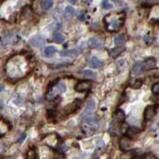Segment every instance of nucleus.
<instances>
[{
    "instance_id": "19",
    "label": "nucleus",
    "mask_w": 159,
    "mask_h": 159,
    "mask_svg": "<svg viewBox=\"0 0 159 159\" xmlns=\"http://www.w3.org/2000/svg\"><path fill=\"white\" fill-rule=\"evenodd\" d=\"M56 53V48L53 46H48L44 50V54H45L47 57H52V55H54Z\"/></svg>"
},
{
    "instance_id": "26",
    "label": "nucleus",
    "mask_w": 159,
    "mask_h": 159,
    "mask_svg": "<svg viewBox=\"0 0 159 159\" xmlns=\"http://www.w3.org/2000/svg\"><path fill=\"white\" fill-rule=\"evenodd\" d=\"M142 81L141 80H139V79H137V80H134L133 81V83H131V85H130V87H132V89H140L141 87V86H142Z\"/></svg>"
},
{
    "instance_id": "20",
    "label": "nucleus",
    "mask_w": 159,
    "mask_h": 159,
    "mask_svg": "<svg viewBox=\"0 0 159 159\" xmlns=\"http://www.w3.org/2000/svg\"><path fill=\"white\" fill-rule=\"evenodd\" d=\"M76 11H75V8L72 7V6H67L66 9H65V15L67 18H72L73 16L75 15Z\"/></svg>"
},
{
    "instance_id": "27",
    "label": "nucleus",
    "mask_w": 159,
    "mask_h": 159,
    "mask_svg": "<svg viewBox=\"0 0 159 159\" xmlns=\"http://www.w3.org/2000/svg\"><path fill=\"white\" fill-rule=\"evenodd\" d=\"M143 40H144V42L147 44V45H151V44L153 43L154 38L152 37V36H150V35H146V36H144Z\"/></svg>"
},
{
    "instance_id": "31",
    "label": "nucleus",
    "mask_w": 159,
    "mask_h": 159,
    "mask_svg": "<svg viewBox=\"0 0 159 159\" xmlns=\"http://www.w3.org/2000/svg\"><path fill=\"white\" fill-rule=\"evenodd\" d=\"M79 19H80V20H83V19H85V13H83H83H82L81 15L79 16Z\"/></svg>"
},
{
    "instance_id": "15",
    "label": "nucleus",
    "mask_w": 159,
    "mask_h": 159,
    "mask_svg": "<svg viewBox=\"0 0 159 159\" xmlns=\"http://www.w3.org/2000/svg\"><path fill=\"white\" fill-rule=\"evenodd\" d=\"M141 72H143V67H142V63H136L135 65L133 66V69H132V74L134 76H138L141 74Z\"/></svg>"
},
{
    "instance_id": "25",
    "label": "nucleus",
    "mask_w": 159,
    "mask_h": 159,
    "mask_svg": "<svg viewBox=\"0 0 159 159\" xmlns=\"http://www.w3.org/2000/svg\"><path fill=\"white\" fill-rule=\"evenodd\" d=\"M135 150H131V151H127V152H124L120 157H118V159H133V153Z\"/></svg>"
},
{
    "instance_id": "12",
    "label": "nucleus",
    "mask_w": 159,
    "mask_h": 159,
    "mask_svg": "<svg viewBox=\"0 0 159 159\" xmlns=\"http://www.w3.org/2000/svg\"><path fill=\"white\" fill-rule=\"evenodd\" d=\"M114 44L116 46H122L123 44H124L126 42L127 40V37L126 35H123V34H120V35H117L114 37Z\"/></svg>"
},
{
    "instance_id": "2",
    "label": "nucleus",
    "mask_w": 159,
    "mask_h": 159,
    "mask_svg": "<svg viewBox=\"0 0 159 159\" xmlns=\"http://www.w3.org/2000/svg\"><path fill=\"white\" fill-rule=\"evenodd\" d=\"M94 109H95V102H94V99H91V101H89V102H87L86 109L83 113V118H86V119L91 118Z\"/></svg>"
},
{
    "instance_id": "21",
    "label": "nucleus",
    "mask_w": 159,
    "mask_h": 159,
    "mask_svg": "<svg viewBox=\"0 0 159 159\" xmlns=\"http://www.w3.org/2000/svg\"><path fill=\"white\" fill-rule=\"evenodd\" d=\"M53 39L57 44H62L64 41H65V36L61 33H56L53 36Z\"/></svg>"
},
{
    "instance_id": "3",
    "label": "nucleus",
    "mask_w": 159,
    "mask_h": 159,
    "mask_svg": "<svg viewBox=\"0 0 159 159\" xmlns=\"http://www.w3.org/2000/svg\"><path fill=\"white\" fill-rule=\"evenodd\" d=\"M121 23H122V21H120L118 18H115V19L113 18L109 22H106V28L109 31H116L121 27V25H122Z\"/></svg>"
},
{
    "instance_id": "23",
    "label": "nucleus",
    "mask_w": 159,
    "mask_h": 159,
    "mask_svg": "<svg viewBox=\"0 0 159 159\" xmlns=\"http://www.w3.org/2000/svg\"><path fill=\"white\" fill-rule=\"evenodd\" d=\"M36 156H37V154H36V150L35 148H29L26 153V159H36Z\"/></svg>"
},
{
    "instance_id": "13",
    "label": "nucleus",
    "mask_w": 159,
    "mask_h": 159,
    "mask_svg": "<svg viewBox=\"0 0 159 159\" xmlns=\"http://www.w3.org/2000/svg\"><path fill=\"white\" fill-rule=\"evenodd\" d=\"M114 119H115V121L118 123L123 122L125 119V113H123L121 109H117L114 113Z\"/></svg>"
},
{
    "instance_id": "10",
    "label": "nucleus",
    "mask_w": 159,
    "mask_h": 159,
    "mask_svg": "<svg viewBox=\"0 0 159 159\" xmlns=\"http://www.w3.org/2000/svg\"><path fill=\"white\" fill-rule=\"evenodd\" d=\"M105 141H103V140H99L98 143V145H97V147H95V151H94V153L93 155V157H98L99 155L102 154L103 149H105Z\"/></svg>"
},
{
    "instance_id": "11",
    "label": "nucleus",
    "mask_w": 159,
    "mask_h": 159,
    "mask_svg": "<svg viewBox=\"0 0 159 159\" xmlns=\"http://www.w3.org/2000/svg\"><path fill=\"white\" fill-rule=\"evenodd\" d=\"M45 43V39H44L42 36H36L33 39H31L30 44L33 45L35 47H39V46H42L43 44Z\"/></svg>"
},
{
    "instance_id": "14",
    "label": "nucleus",
    "mask_w": 159,
    "mask_h": 159,
    "mask_svg": "<svg viewBox=\"0 0 159 159\" xmlns=\"http://www.w3.org/2000/svg\"><path fill=\"white\" fill-rule=\"evenodd\" d=\"M124 51V47H119V48H114V49L110 50L109 51V54H110V57L113 58H116L120 55L122 52Z\"/></svg>"
},
{
    "instance_id": "29",
    "label": "nucleus",
    "mask_w": 159,
    "mask_h": 159,
    "mask_svg": "<svg viewBox=\"0 0 159 159\" xmlns=\"http://www.w3.org/2000/svg\"><path fill=\"white\" fill-rule=\"evenodd\" d=\"M152 93L153 94H158L159 93V83L153 85V87H152Z\"/></svg>"
},
{
    "instance_id": "32",
    "label": "nucleus",
    "mask_w": 159,
    "mask_h": 159,
    "mask_svg": "<svg viewBox=\"0 0 159 159\" xmlns=\"http://www.w3.org/2000/svg\"><path fill=\"white\" fill-rule=\"evenodd\" d=\"M133 159H145V155H140V156L134 157Z\"/></svg>"
},
{
    "instance_id": "9",
    "label": "nucleus",
    "mask_w": 159,
    "mask_h": 159,
    "mask_svg": "<svg viewBox=\"0 0 159 159\" xmlns=\"http://www.w3.org/2000/svg\"><path fill=\"white\" fill-rule=\"evenodd\" d=\"M89 65L91 68H94V69H99V68H102L103 63L102 61H101L99 59H98L97 57H93L89 62Z\"/></svg>"
},
{
    "instance_id": "16",
    "label": "nucleus",
    "mask_w": 159,
    "mask_h": 159,
    "mask_svg": "<svg viewBox=\"0 0 159 159\" xmlns=\"http://www.w3.org/2000/svg\"><path fill=\"white\" fill-rule=\"evenodd\" d=\"M139 131L140 130H139L137 127H134V126L129 127V128L127 129V132H126L127 137H134L137 133H139Z\"/></svg>"
},
{
    "instance_id": "6",
    "label": "nucleus",
    "mask_w": 159,
    "mask_h": 159,
    "mask_svg": "<svg viewBox=\"0 0 159 159\" xmlns=\"http://www.w3.org/2000/svg\"><path fill=\"white\" fill-rule=\"evenodd\" d=\"M89 46L91 48V49H102V46H103V43L102 41L98 37H91L89 40Z\"/></svg>"
},
{
    "instance_id": "17",
    "label": "nucleus",
    "mask_w": 159,
    "mask_h": 159,
    "mask_svg": "<svg viewBox=\"0 0 159 159\" xmlns=\"http://www.w3.org/2000/svg\"><path fill=\"white\" fill-rule=\"evenodd\" d=\"M79 106H81V101H79V99H76V101L72 103L71 105H69L67 107V109H70V113H74L75 110H77L79 109Z\"/></svg>"
},
{
    "instance_id": "8",
    "label": "nucleus",
    "mask_w": 159,
    "mask_h": 159,
    "mask_svg": "<svg viewBox=\"0 0 159 159\" xmlns=\"http://www.w3.org/2000/svg\"><path fill=\"white\" fill-rule=\"evenodd\" d=\"M155 113H156V109L154 105H148L144 110V119L146 121L150 120L151 118L154 116Z\"/></svg>"
},
{
    "instance_id": "7",
    "label": "nucleus",
    "mask_w": 159,
    "mask_h": 159,
    "mask_svg": "<svg viewBox=\"0 0 159 159\" xmlns=\"http://www.w3.org/2000/svg\"><path fill=\"white\" fill-rule=\"evenodd\" d=\"M155 66H156V61H155L154 58H148L142 63L143 71H148L151 69H154Z\"/></svg>"
},
{
    "instance_id": "28",
    "label": "nucleus",
    "mask_w": 159,
    "mask_h": 159,
    "mask_svg": "<svg viewBox=\"0 0 159 159\" xmlns=\"http://www.w3.org/2000/svg\"><path fill=\"white\" fill-rule=\"evenodd\" d=\"M102 8H105V9H110V8H113V4L109 1H106V0H105V1L102 2Z\"/></svg>"
},
{
    "instance_id": "5",
    "label": "nucleus",
    "mask_w": 159,
    "mask_h": 159,
    "mask_svg": "<svg viewBox=\"0 0 159 159\" xmlns=\"http://www.w3.org/2000/svg\"><path fill=\"white\" fill-rule=\"evenodd\" d=\"M118 144H119V148H120V150L126 152V151L129 149V147L131 145L130 138L127 137V136H122L120 139H119V143H118Z\"/></svg>"
},
{
    "instance_id": "33",
    "label": "nucleus",
    "mask_w": 159,
    "mask_h": 159,
    "mask_svg": "<svg viewBox=\"0 0 159 159\" xmlns=\"http://www.w3.org/2000/svg\"><path fill=\"white\" fill-rule=\"evenodd\" d=\"M25 138H26V134L24 133V134H22V137H21V139H20V140H19V142H22Z\"/></svg>"
},
{
    "instance_id": "30",
    "label": "nucleus",
    "mask_w": 159,
    "mask_h": 159,
    "mask_svg": "<svg viewBox=\"0 0 159 159\" xmlns=\"http://www.w3.org/2000/svg\"><path fill=\"white\" fill-rule=\"evenodd\" d=\"M55 158L56 159H65V155L61 152H55Z\"/></svg>"
},
{
    "instance_id": "22",
    "label": "nucleus",
    "mask_w": 159,
    "mask_h": 159,
    "mask_svg": "<svg viewBox=\"0 0 159 159\" xmlns=\"http://www.w3.org/2000/svg\"><path fill=\"white\" fill-rule=\"evenodd\" d=\"M76 55H77L76 50H66L61 52V56H63V57H75Z\"/></svg>"
},
{
    "instance_id": "4",
    "label": "nucleus",
    "mask_w": 159,
    "mask_h": 159,
    "mask_svg": "<svg viewBox=\"0 0 159 159\" xmlns=\"http://www.w3.org/2000/svg\"><path fill=\"white\" fill-rule=\"evenodd\" d=\"M91 83L87 81H82V82H79L77 85L75 86V90L79 91V93H83V91H87L91 89Z\"/></svg>"
},
{
    "instance_id": "1",
    "label": "nucleus",
    "mask_w": 159,
    "mask_h": 159,
    "mask_svg": "<svg viewBox=\"0 0 159 159\" xmlns=\"http://www.w3.org/2000/svg\"><path fill=\"white\" fill-rule=\"evenodd\" d=\"M66 90H67V87H66L65 83H64L63 82H59V83H57V85H56L54 87H51L50 91L47 94V98L52 99L57 94L65 93Z\"/></svg>"
},
{
    "instance_id": "24",
    "label": "nucleus",
    "mask_w": 159,
    "mask_h": 159,
    "mask_svg": "<svg viewBox=\"0 0 159 159\" xmlns=\"http://www.w3.org/2000/svg\"><path fill=\"white\" fill-rule=\"evenodd\" d=\"M52 6H53V1H52V0H45V1H43L42 3V7L45 11L50 10Z\"/></svg>"
},
{
    "instance_id": "18",
    "label": "nucleus",
    "mask_w": 159,
    "mask_h": 159,
    "mask_svg": "<svg viewBox=\"0 0 159 159\" xmlns=\"http://www.w3.org/2000/svg\"><path fill=\"white\" fill-rule=\"evenodd\" d=\"M83 75L85 76L86 78L87 79H95L98 77V75L95 72H93V71H91V70H85V71H83Z\"/></svg>"
}]
</instances>
